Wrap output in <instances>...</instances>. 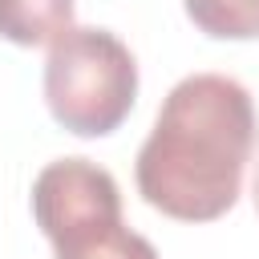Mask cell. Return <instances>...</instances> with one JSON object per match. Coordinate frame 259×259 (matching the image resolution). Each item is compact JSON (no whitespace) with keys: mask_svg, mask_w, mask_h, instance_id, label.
Returning <instances> with one entry per match:
<instances>
[{"mask_svg":"<svg viewBox=\"0 0 259 259\" xmlns=\"http://www.w3.org/2000/svg\"><path fill=\"white\" fill-rule=\"evenodd\" d=\"M255 101L227 73L182 77L138 150V194L178 223L223 219L255 154Z\"/></svg>","mask_w":259,"mask_h":259,"instance_id":"6da1fadb","label":"cell"},{"mask_svg":"<svg viewBox=\"0 0 259 259\" xmlns=\"http://www.w3.org/2000/svg\"><path fill=\"white\" fill-rule=\"evenodd\" d=\"M45 101L77 138L113 134L138 101V61L109 28H69L45 57Z\"/></svg>","mask_w":259,"mask_h":259,"instance_id":"7a4b0ae2","label":"cell"},{"mask_svg":"<svg viewBox=\"0 0 259 259\" xmlns=\"http://www.w3.org/2000/svg\"><path fill=\"white\" fill-rule=\"evenodd\" d=\"M32 219L57 259H77L121 231V190L89 158H57L32 182Z\"/></svg>","mask_w":259,"mask_h":259,"instance_id":"3957f363","label":"cell"},{"mask_svg":"<svg viewBox=\"0 0 259 259\" xmlns=\"http://www.w3.org/2000/svg\"><path fill=\"white\" fill-rule=\"evenodd\" d=\"M73 0H0V36L24 49L53 45L61 32L73 28Z\"/></svg>","mask_w":259,"mask_h":259,"instance_id":"277c9868","label":"cell"},{"mask_svg":"<svg viewBox=\"0 0 259 259\" xmlns=\"http://www.w3.org/2000/svg\"><path fill=\"white\" fill-rule=\"evenodd\" d=\"M190 24L214 40H255L259 0H182Z\"/></svg>","mask_w":259,"mask_h":259,"instance_id":"5b68a950","label":"cell"},{"mask_svg":"<svg viewBox=\"0 0 259 259\" xmlns=\"http://www.w3.org/2000/svg\"><path fill=\"white\" fill-rule=\"evenodd\" d=\"M77 259H158V251H154V243H150L146 235L121 227V231H113L109 239H101L97 247H89V251L77 255Z\"/></svg>","mask_w":259,"mask_h":259,"instance_id":"8992f818","label":"cell"},{"mask_svg":"<svg viewBox=\"0 0 259 259\" xmlns=\"http://www.w3.org/2000/svg\"><path fill=\"white\" fill-rule=\"evenodd\" d=\"M255 210H259V170H255Z\"/></svg>","mask_w":259,"mask_h":259,"instance_id":"52a82bcc","label":"cell"}]
</instances>
